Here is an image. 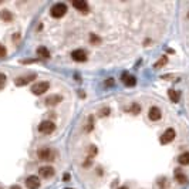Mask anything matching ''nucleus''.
<instances>
[{"label":"nucleus","mask_w":189,"mask_h":189,"mask_svg":"<svg viewBox=\"0 0 189 189\" xmlns=\"http://www.w3.org/2000/svg\"><path fill=\"white\" fill-rule=\"evenodd\" d=\"M90 41L93 44H100L101 43V38L98 36H95V34H90Z\"/></svg>","instance_id":"obj_20"},{"label":"nucleus","mask_w":189,"mask_h":189,"mask_svg":"<svg viewBox=\"0 0 189 189\" xmlns=\"http://www.w3.org/2000/svg\"><path fill=\"white\" fill-rule=\"evenodd\" d=\"M114 84V80H107L105 81V85H112Z\"/></svg>","instance_id":"obj_25"},{"label":"nucleus","mask_w":189,"mask_h":189,"mask_svg":"<svg viewBox=\"0 0 189 189\" xmlns=\"http://www.w3.org/2000/svg\"><path fill=\"white\" fill-rule=\"evenodd\" d=\"M4 84H6V75L0 73V90H3Z\"/></svg>","instance_id":"obj_22"},{"label":"nucleus","mask_w":189,"mask_h":189,"mask_svg":"<svg viewBox=\"0 0 189 189\" xmlns=\"http://www.w3.org/2000/svg\"><path fill=\"white\" fill-rule=\"evenodd\" d=\"M178 162L181 165H189V152H184L178 156Z\"/></svg>","instance_id":"obj_15"},{"label":"nucleus","mask_w":189,"mask_h":189,"mask_svg":"<svg viewBox=\"0 0 189 189\" xmlns=\"http://www.w3.org/2000/svg\"><path fill=\"white\" fill-rule=\"evenodd\" d=\"M38 156L43 161H51V159H54V152L50 148H44L38 151Z\"/></svg>","instance_id":"obj_7"},{"label":"nucleus","mask_w":189,"mask_h":189,"mask_svg":"<svg viewBox=\"0 0 189 189\" xmlns=\"http://www.w3.org/2000/svg\"><path fill=\"white\" fill-rule=\"evenodd\" d=\"M54 129H56V125H54V122H51V121H43V122L38 125V131H40L41 134H45V135L51 134Z\"/></svg>","instance_id":"obj_3"},{"label":"nucleus","mask_w":189,"mask_h":189,"mask_svg":"<svg viewBox=\"0 0 189 189\" xmlns=\"http://www.w3.org/2000/svg\"><path fill=\"white\" fill-rule=\"evenodd\" d=\"M38 173L41 178H51L54 175V168L53 166H43V168H40Z\"/></svg>","instance_id":"obj_11"},{"label":"nucleus","mask_w":189,"mask_h":189,"mask_svg":"<svg viewBox=\"0 0 189 189\" xmlns=\"http://www.w3.org/2000/svg\"><path fill=\"white\" fill-rule=\"evenodd\" d=\"M4 56H6V49L0 44V57H4Z\"/></svg>","instance_id":"obj_23"},{"label":"nucleus","mask_w":189,"mask_h":189,"mask_svg":"<svg viewBox=\"0 0 189 189\" xmlns=\"http://www.w3.org/2000/svg\"><path fill=\"white\" fill-rule=\"evenodd\" d=\"M175 129H172V128H168L166 131L162 134V136H161V144H169V142H172L173 140H175Z\"/></svg>","instance_id":"obj_4"},{"label":"nucleus","mask_w":189,"mask_h":189,"mask_svg":"<svg viewBox=\"0 0 189 189\" xmlns=\"http://www.w3.org/2000/svg\"><path fill=\"white\" fill-rule=\"evenodd\" d=\"M50 88V84L47 81H40L37 82V84H34L33 87H31V93L36 95H41V94H44L45 91Z\"/></svg>","instance_id":"obj_2"},{"label":"nucleus","mask_w":189,"mask_h":189,"mask_svg":"<svg viewBox=\"0 0 189 189\" xmlns=\"http://www.w3.org/2000/svg\"><path fill=\"white\" fill-rule=\"evenodd\" d=\"M73 6L81 13L88 12V3H87V2H73Z\"/></svg>","instance_id":"obj_13"},{"label":"nucleus","mask_w":189,"mask_h":189,"mask_svg":"<svg viewBox=\"0 0 189 189\" xmlns=\"http://www.w3.org/2000/svg\"><path fill=\"white\" fill-rule=\"evenodd\" d=\"M68 179H70V175H68V173H66V175H64V181H68Z\"/></svg>","instance_id":"obj_26"},{"label":"nucleus","mask_w":189,"mask_h":189,"mask_svg":"<svg viewBox=\"0 0 189 189\" xmlns=\"http://www.w3.org/2000/svg\"><path fill=\"white\" fill-rule=\"evenodd\" d=\"M0 19L3 21H12L13 20V14L9 10H3V12H0Z\"/></svg>","instance_id":"obj_16"},{"label":"nucleus","mask_w":189,"mask_h":189,"mask_svg":"<svg viewBox=\"0 0 189 189\" xmlns=\"http://www.w3.org/2000/svg\"><path fill=\"white\" fill-rule=\"evenodd\" d=\"M66 12H67V6L64 3H56L53 7L50 9V14H51V17H54V19L63 17L66 14Z\"/></svg>","instance_id":"obj_1"},{"label":"nucleus","mask_w":189,"mask_h":189,"mask_svg":"<svg viewBox=\"0 0 189 189\" xmlns=\"http://www.w3.org/2000/svg\"><path fill=\"white\" fill-rule=\"evenodd\" d=\"M131 112H132V114H140V112H141V107L138 105V104H132V105H131Z\"/></svg>","instance_id":"obj_21"},{"label":"nucleus","mask_w":189,"mask_h":189,"mask_svg":"<svg viewBox=\"0 0 189 189\" xmlns=\"http://www.w3.org/2000/svg\"><path fill=\"white\" fill-rule=\"evenodd\" d=\"M173 176H175V179H176L179 184H186V182H188V178H186V175L182 172L181 169H176L175 173H173Z\"/></svg>","instance_id":"obj_14"},{"label":"nucleus","mask_w":189,"mask_h":189,"mask_svg":"<svg viewBox=\"0 0 189 189\" xmlns=\"http://www.w3.org/2000/svg\"><path fill=\"white\" fill-rule=\"evenodd\" d=\"M10 189H21V188H20V186H19V185H13Z\"/></svg>","instance_id":"obj_27"},{"label":"nucleus","mask_w":189,"mask_h":189,"mask_svg":"<svg viewBox=\"0 0 189 189\" xmlns=\"http://www.w3.org/2000/svg\"><path fill=\"white\" fill-rule=\"evenodd\" d=\"M118 189H128L127 186H121V188H118Z\"/></svg>","instance_id":"obj_28"},{"label":"nucleus","mask_w":189,"mask_h":189,"mask_svg":"<svg viewBox=\"0 0 189 189\" xmlns=\"http://www.w3.org/2000/svg\"><path fill=\"white\" fill-rule=\"evenodd\" d=\"M34 77H36V74H30V75H21V77L16 78V81H14V84H16L17 87H23L26 85V84H29L30 81H33Z\"/></svg>","instance_id":"obj_6"},{"label":"nucleus","mask_w":189,"mask_h":189,"mask_svg":"<svg viewBox=\"0 0 189 189\" xmlns=\"http://www.w3.org/2000/svg\"><path fill=\"white\" fill-rule=\"evenodd\" d=\"M37 56H40L41 58H49L50 57V51L45 49V47L41 45V47H38L37 49Z\"/></svg>","instance_id":"obj_17"},{"label":"nucleus","mask_w":189,"mask_h":189,"mask_svg":"<svg viewBox=\"0 0 189 189\" xmlns=\"http://www.w3.org/2000/svg\"><path fill=\"white\" fill-rule=\"evenodd\" d=\"M60 101H63V97H61V95L54 94V95H50L49 98L45 100V104H47V105H57Z\"/></svg>","instance_id":"obj_12"},{"label":"nucleus","mask_w":189,"mask_h":189,"mask_svg":"<svg viewBox=\"0 0 189 189\" xmlns=\"http://www.w3.org/2000/svg\"><path fill=\"white\" fill-rule=\"evenodd\" d=\"M166 63H168V58H166V57H165V56H164V57L161 58L159 61L154 64V67H155V68H162V67H164L165 64H166Z\"/></svg>","instance_id":"obj_19"},{"label":"nucleus","mask_w":189,"mask_h":189,"mask_svg":"<svg viewBox=\"0 0 189 189\" xmlns=\"http://www.w3.org/2000/svg\"><path fill=\"white\" fill-rule=\"evenodd\" d=\"M122 82L125 84L127 87H134L136 84V80H135V77L134 75H131V74H128V73H124L122 74Z\"/></svg>","instance_id":"obj_10"},{"label":"nucleus","mask_w":189,"mask_h":189,"mask_svg":"<svg viewBox=\"0 0 189 189\" xmlns=\"http://www.w3.org/2000/svg\"><path fill=\"white\" fill-rule=\"evenodd\" d=\"M26 186H27L29 189H37L38 186H40V181H38V178L34 176V175L29 176L27 179H26Z\"/></svg>","instance_id":"obj_8"},{"label":"nucleus","mask_w":189,"mask_h":189,"mask_svg":"<svg viewBox=\"0 0 189 189\" xmlns=\"http://www.w3.org/2000/svg\"><path fill=\"white\" fill-rule=\"evenodd\" d=\"M188 17H189V14H188Z\"/></svg>","instance_id":"obj_29"},{"label":"nucleus","mask_w":189,"mask_h":189,"mask_svg":"<svg viewBox=\"0 0 189 189\" xmlns=\"http://www.w3.org/2000/svg\"><path fill=\"white\" fill-rule=\"evenodd\" d=\"M168 95H169V98H171L172 103H178V101H179V94H178L175 90H172V88L168 91Z\"/></svg>","instance_id":"obj_18"},{"label":"nucleus","mask_w":189,"mask_h":189,"mask_svg":"<svg viewBox=\"0 0 189 189\" xmlns=\"http://www.w3.org/2000/svg\"><path fill=\"white\" fill-rule=\"evenodd\" d=\"M108 114H110V110H108V108H105V110H103V111H101V115H103V117H104V115H108Z\"/></svg>","instance_id":"obj_24"},{"label":"nucleus","mask_w":189,"mask_h":189,"mask_svg":"<svg viewBox=\"0 0 189 189\" xmlns=\"http://www.w3.org/2000/svg\"><path fill=\"white\" fill-rule=\"evenodd\" d=\"M148 117L151 121H158V119H161V117H162V112H161V110L158 107H151L149 108V112H148Z\"/></svg>","instance_id":"obj_9"},{"label":"nucleus","mask_w":189,"mask_h":189,"mask_svg":"<svg viewBox=\"0 0 189 189\" xmlns=\"http://www.w3.org/2000/svg\"><path fill=\"white\" fill-rule=\"evenodd\" d=\"M71 58H73L74 61H77V63H82V61H85L87 60V53L81 49L74 50V51L71 53Z\"/></svg>","instance_id":"obj_5"}]
</instances>
